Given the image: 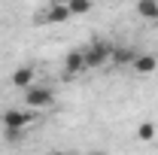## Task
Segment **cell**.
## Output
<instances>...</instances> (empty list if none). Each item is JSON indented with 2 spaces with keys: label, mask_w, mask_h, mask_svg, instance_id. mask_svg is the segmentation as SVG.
<instances>
[{
  "label": "cell",
  "mask_w": 158,
  "mask_h": 155,
  "mask_svg": "<svg viewBox=\"0 0 158 155\" xmlns=\"http://www.w3.org/2000/svg\"><path fill=\"white\" fill-rule=\"evenodd\" d=\"M82 55H85V64H88V70H94V67H103L106 61L113 58V43H106V40H94V43H88V46L82 49Z\"/></svg>",
  "instance_id": "obj_1"
},
{
  "label": "cell",
  "mask_w": 158,
  "mask_h": 155,
  "mask_svg": "<svg viewBox=\"0 0 158 155\" xmlns=\"http://www.w3.org/2000/svg\"><path fill=\"white\" fill-rule=\"evenodd\" d=\"M0 122H3L6 134H21L34 125V110H6L0 116Z\"/></svg>",
  "instance_id": "obj_2"
},
{
  "label": "cell",
  "mask_w": 158,
  "mask_h": 155,
  "mask_svg": "<svg viewBox=\"0 0 158 155\" xmlns=\"http://www.w3.org/2000/svg\"><path fill=\"white\" fill-rule=\"evenodd\" d=\"M52 100H55V91H52L49 85H31V88L24 91L27 110H43V107H49Z\"/></svg>",
  "instance_id": "obj_3"
},
{
  "label": "cell",
  "mask_w": 158,
  "mask_h": 155,
  "mask_svg": "<svg viewBox=\"0 0 158 155\" xmlns=\"http://www.w3.org/2000/svg\"><path fill=\"white\" fill-rule=\"evenodd\" d=\"M85 70H88V64H85L82 49L67 52V58H64V76H79V73H85Z\"/></svg>",
  "instance_id": "obj_4"
},
{
  "label": "cell",
  "mask_w": 158,
  "mask_h": 155,
  "mask_svg": "<svg viewBox=\"0 0 158 155\" xmlns=\"http://www.w3.org/2000/svg\"><path fill=\"white\" fill-rule=\"evenodd\" d=\"M131 70L140 73V76H152V73L158 70V58L149 55V52H140L137 58H134V64H131Z\"/></svg>",
  "instance_id": "obj_5"
},
{
  "label": "cell",
  "mask_w": 158,
  "mask_h": 155,
  "mask_svg": "<svg viewBox=\"0 0 158 155\" xmlns=\"http://www.w3.org/2000/svg\"><path fill=\"white\" fill-rule=\"evenodd\" d=\"M34 76H37V70H34L31 64H21V67H15V73H12V85L27 91V88L34 85Z\"/></svg>",
  "instance_id": "obj_6"
},
{
  "label": "cell",
  "mask_w": 158,
  "mask_h": 155,
  "mask_svg": "<svg viewBox=\"0 0 158 155\" xmlns=\"http://www.w3.org/2000/svg\"><path fill=\"white\" fill-rule=\"evenodd\" d=\"M140 52L134 49V46H113V64H118V67H128V64H134V58H137Z\"/></svg>",
  "instance_id": "obj_7"
},
{
  "label": "cell",
  "mask_w": 158,
  "mask_h": 155,
  "mask_svg": "<svg viewBox=\"0 0 158 155\" xmlns=\"http://www.w3.org/2000/svg\"><path fill=\"white\" fill-rule=\"evenodd\" d=\"M67 19H70L67 3H49V9H46V21L49 24H64Z\"/></svg>",
  "instance_id": "obj_8"
},
{
  "label": "cell",
  "mask_w": 158,
  "mask_h": 155,
  "mask_svg": "<svg viewBox=\"0 0 158 155\" xmlns=\"http://www.w3.org/2000/svg\"><path fill=\"white\" fill-rule=\"evenodd\" d=\"M137 15L146 21H158V0H137Z\"/></svg>",
  "instance_id": "obj_9"
},
{
  "label": "cell",
  "mask_w": 158,
  "mask_h": 155,
  "mask_svg": "<svg viewBox=\"0 0 158 155\" xmlns=\"http://www.w3.org/2000/svg\"><path fill=\"white\" fill-rule=\"evenodd\" d=\"M155 137H158L155 122H140V125H137V140H143V143H152Z\"/></svg>",
  "instance_id": "obj_10"
},
{
  "label": "cell",
  "mask_w": 158,
  "mask_h": 155,
  "mask_svg": "<svg viewBox=\"0 0 158 155\" xmlns=\"http://www.w3.org/2000/svg\"><path fill=\"white\" fill-rule=\"evenodd\" d=\"M67 9H70V15H85V12H91V0H70Z\"/></svg>",
  "instance_id": "obj_11"
},
{
  "label": "cell",
  "mask_w": 158,
  "mask_h": 155,
  "mask_svg": "<svg viewBox=\"0 0 158 155\" xmlns=\"http://www.w3.org/2000/svg\"><path fill=\"white\" fill-rule=\"evenodd\" d=\"M49 155H67V152H49Z\"/></svg>",
  "instance_id": "obj_12"
}]
</instances>
